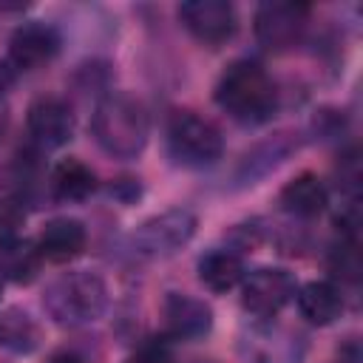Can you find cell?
Returning a JSON list of instances; mask_svg holds the SVG:
<instances>
[{
	"label": "cell",
	"mask_w": 363,
	"mask_h": 363,
	"mask_svg": "<svg viewBox=\"0 0 363 363\" xmlns=\"http://www.w3.org/2000/svg\"><path fill=\"white\" fill-rule=\"evenodd\" d=\"M329 269H332L337 278L349 281V284H354V281L360 278V250H357V238H343V241L332 250Z\"/></svg>",
	"instance_id": "d6986e66"
},
{
	"label": "cell",
	"mask_w": 363,
	"mask_h": 363,
	"mask_svg": "<svg viewBox=\"0 0 363 363\" xmlns=\"http://www.w3.org/2000/svg\"><path fill=\"white\" fill-rule=\"evenodd\" d=\"M91 128H94V139L99 142V147L116 159L139 156L147 145V130H150L142 102L122 91L99 99Z\"/></svg>",
	"instance_id": "7a4b0ae2"
},
{
	"label": "cell",
	"mask_w": 363,
	"mask_h": 363,
	"mask_svg": "<svg viewBox=\"0 0 363 363\" xmlns=\"http://www.w3.org/2000/svg\"><path fill=\"white\" fill-rule=\"evenodd\" d=\"M128 363H173V349H170V343L164 337H153Z\"/></svg>",
	"instance_id": "44dd1931"
},
{
	"label": "cell",
	"mask_w": 363,
	"mask_h": 363,
	"mask_svg": "<svg viewBox=\"0 0 363 363\" xmlns=\"http://www.w3.org/2000/svg\"><path fill=\"white\" fill-rule=\"evenodd\" d=\"M162 312H164L167 335L176 340H199L213 329V309L201 298L170 292L164 298Z\"/></svg>",
	"instance_id": "8fae6325"
},
{
	"label": "cell",
	"mask_w": 363,
	"mask_h": 363,
	"mask_svg": "<svg viewBox=\"0 0 363 363\" xmlns=\"http://www.w3.org/2000/svg\"><path fill=\"white\" fill-rule=\"evenodd\" d=\"M298 286L295 278L286 269H255L241 281V303L247 312L258 315V318H272L278 315L292 298H295Z\"/></svg>",
	"instance_id": "8992f818"
},
{
	"label": "cell",
	"mask_w": 363,
	"mask_h": 363,
	"mask_svg": "<svg viewBox=\"0 0 363 363\" xmlns=\"http://www.w3.org/2000/svg\"><path fill=\"white\" fill-rule=\"evenodd\" d=\"M43 255L37 250V241H6L0 244V281H14V284H31L40 272Z\"/></svg>",
	"instance_id": "9a60e30c"
},
{
	"label": "cell",
	"mask_w": 363,
	"mask_h": 363,
	"mask_svg": "<svg viewBox=\"0 0 363 363\" xmlns=\"http://www.w3.org/2000/svg\"><path fill=\"white\" fill-rule=\"evenodd\" d=\"M28 133L43 147H60L74 136V113L57 96H40L28 108Z\"/></svg>",
	"instance_id": "30bf717a"
},
{
	"label": "cell",
	"mask_w": 363,
	"mask_h": 363,
	"mask_svg": "<svg viewBox=\"0 0 363 363\" xmlns=\"http://www.w3.org/2000/svg\"><path fill=\"white\" fill-rule=\"evenodd\" d=\"M295 298H298L301 315L315 326H326V323L337 320L343 312V295L329 281H312V284L301 286L295 292Z\"/></svg>",
	"instance_id": "5bb4252c"
},
{
	"label": "cell",
	"mask_w": 363,
	"mask_h": 363,
	"mask_svg": "<svg viewBox=\"0 0 363 363\" xmlns=\"http://www.w3.org/2000/svg\"><path fill=\"white\" fill-rule=\"evenodd\" d=\"M216 102L235 122L261 125L275 113L278 91H275V82L269 79V74L258 62L238 60L221 74V79L216 85Z\"/></svg>",
	"instance_id": "6da1fadb"
},
{
	"label": "cell",
	"mask_w": 363,
	"mask_h": 363,
	"mask_svg": "<svg viewBox=\"0 0 363 363\" xmlns=\"http://www.w3.org/2000/svg\"><path fill=\"white\" fill-rule=\"evenodd\" d=\"M199 278L213 292H230L244 281V261L230 250H213L199 261Z\"/></svg>",
	"instance_id": "e0dca14e"
},
{
	"label": "cell",
	"mask_w": 363,
	"mask_h": 363,
	"mask_svg": "<svg viewBox=\"0 0 363 363\" xmlns=\"http://www.w3.org/2000/svg\"><path fill=\"white\" fill-rule=\"evenodd\" d=\"M179 20L204 45H221L238 28L235 9L227 0H187L179 6Z\"/></svg>",
	"instance_id": "52a82bcc"
},
{
	"label": "cell",
	"mask_w": 363,
	"mask_h": 363,
	"mask_svg": "<svg viewBox=\"0 0 363 363\" xmlns=\"http://www.w3.org/2000/svg\"><path fill=\"white\" fill-rule=\"evenodd\" d=\"M196 233V216L190 210H167L162 216L147 218L133 241L145 255H170L184 247Z\"/></svg>",
	"instance_id": "ba28073f"
},
{
	"label": "cell",
	"mask_w": 363,
	"mask_h": 363,
	"mask_svg": "<svg viewBox=\"0 0 363 363\" xmlns=\"http://www.w3.org/2000/svg\"><path fill=\"white\" fill-rule=\"evenodd\" d=\"M60 51V34L45 23H26L11 34L9 65L14 71H37Z\"/></svg>",
	"instance_id": "9c48e42d"
},
{
	"label": "cell",
	"mask_w": 363,
	"mask_h": 363,
	"mask_svg": "<svg viewBox=\"0 0 363 363\" xmlns=\"http://www.w3.org/2000/svg\"><path fill=\"white\" fill-rule=\"evenodd\" d=\"M309 6L292 0H272L261 3L255 11V37L267 51H286L292 48L303 28H306Z\"/></svg>",
	"instance_id": "5b68a950"
},
{
	"label": "cell",
	"mask_w": 363,
	"mask_h": 363,
	"mask_svg": "<svg viewBox=\"0 0 363 363\" xmlns=\"http://www.w3.org/2000/svg\"><path fill=\"white\" fill-rule=\"evenodd\" d=\"M326 201H329V190L315 173H301V176L289 179L281 190V207L301 218H312V216L323 213Z\"/></svg>",
	"instance_id": "4fadbf2b"
},
{
	"label": "cell",
	"mask_w": 363,
	"mask_h": 363,
	"mask_svg": "<svg viewBox=\"0 0 363 363\" xmlns=\"http://www.w3.org/2000/svg\"><path fill=\"white\" fill-rule=\"evenodd\" d=\"M34 326L28 320V315H20L14 309L0 315V343L11 346V349H31L34 346Z\"/></svg>",
	"instance_id": "ac0fdd59"
},
{
	"label": "cell",
	"mask_w": 363,
	"mask_h": 363,
	"mask_svg": "<svg viewBox=\"0 0 363 363\" xmlns=\"http://www.w3.org/2000/svg\"><path fill=\"white\" fill-rule=\"evenodd\" d=\"M108 289L96 272H68L57 278L45 292V309L60 323H91L105 312Z\"/></svg>",
	"instance_id": "3957f363"
},
{
	"label": "cell",
	"mask_w": 363,
	"mask_h": 363,
	"mask_svg": "<svg viewBox=\"0 0 363 363\" xmlns=\"http://www.w3.org/2000/svg\"><path fill=\"white\" fill-rule=\"evenodd\" d=\"M167 145L173 156L184 164H213L224 153V139L221 130L193 113V111H176L167 122Z\"/></svg>",
	"instance_id": "277c9868"
},
{
	"label": "cell",
	"mask_w": 363,
	"mask_h": 363,
	"mask_svg": "<svg viewBox=\"0 0 363 363\" xmlns=\"http://www.w3.org/2000/svg\"><path fill=\"white\" fill-rule=\"evenodd\" d=\"M23 221H26L23 207L17 201H11V199H0V244L14 241L20 227H23Z\"/></svg>",
	"instance_id": "ffe728a7"
},
{
	"label": "cell",
	"mask_w": 363,
	"mask_h": 363,
	"mask_svg": "<svg viewBox=\"0 0 363 363\" xmlns=\"http://www.w3.org/2000/svg\"><path fill=\"white\" fill-rule=\"evenodd\" d=\"M48 363H82L77 354H71V352H62V354H54Z\"/></svg>",
	"instance_id": "7402d4cb"
},
{
	"label": "cell",
	"mask_w": 363,
	"mask_h": 363,
	"mask_svg": "<svg viewBox=\"0 0 363 363\" xmlns=\"http://www.w3.org/2000/svg\"><path fill=\"white\" fill-rule=\"evenodd\" d=\"M51 187H54L57 199H62V201H82L96 190V176L85 162L68 156L54 164Z\"/></svg>",
	"instance_id": "2e32d148"
},
{
	"label": "cell",
	"mask_w": 363,
	"mask_h": 363,
	"mask_svg": "<svg viewBox=\"0 0 363 363\" xmlns=\"http://www.w3.org/2000/svg\"><path fill=\"white\" fill-rule=\"evenodd\" d=\"M88 241V233L82 227V221L77 218H54L43 227L40 238H37V250L43 255V261L51 264H68L77 255H82Z\"/></svg>",
	"instance_id": "7c38bea8"
}]
</instances>
